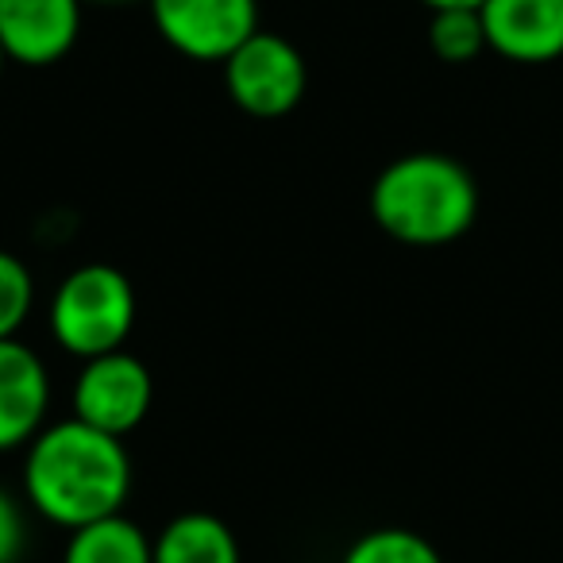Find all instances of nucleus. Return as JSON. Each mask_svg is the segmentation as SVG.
Returning a JSON list of instances; mask_svg holds the SVG:
<instances>
[{"mask_svg":"<svg viewBox=\"0 0 563 563\" xmlns=\"http://www.w3.org/2000/svg\"><path fill=\"white\" fill-rule=\"evenodd\" d=\"M24 490L35 514L70 532L124 514L132 494V460L124 440L89 429L78 417L47 424L27 444Z\"/></svg>","mask_w":563,"mask_h":563,"instance_id":"1","label":"nucleus"},{"mask_svg":"<svg viewBox=\"0 0 563 563\" xmlns=\"http://www.w3.org/2000/svg\"><path fill=\"white\" fill-rule=\"evenodd\" d=\"M371 217L406 247H448L478 217L475 174L440 151L401 155L371 186Z\"/></svg>","mask_w":563,"mask_h":563,"instance_id":"2","label":"nucleus"},{"mask_svg":"<svg viewBox=\"0 0 563 563\" xmlns=\"http://www.w3.org/2000/svg\"><path fill=\"white\" fill-rule=\"evenodd\" d=\"M135 324V290L128 274L109 263H86L58 282L51 298V336L81 363L124 352Z\"/></svg>","mask_w":563,"mask_h":563,"instance_id":"3","label":"nucleus"},{"mask_svg":"<svg viewBox=\"0 0 563 563\" xmlns=\"http://www.w3.org/2000/svg\"><path fill=\"white\" fill-rule=\"evenodd\" d=\"M309 70L290 40L255 32L235 55L224 58V89L240 112L255 120H278L306 97Z\"/></svg>","mask_w":563,"mask_h":563,"instance_id":"4","label":"nucleus"},{"mask_svg":"<svg viewBox=\"0 0 563 563\" xmlns=\"http://www.w3.org/2000/svg\"><path fill=\"white\" fill-rule=\"evenodd\" d=\"M151 401H155L151 371L132 352H109L86 360L74 378V417L117 440H124L128 432H135L147 421Z\"/></svg>","mask_w":563,"mask_h":563,"instance_id":"5","label":"nucleus"},{"mask_svg":"<svg viewBox=\"0 0 563 563\" xmlns=\"http://www.w3.org/2000/svg\"><path fill=\"white\" fill-rule=\"evenodd\" d=\"M158 35L194 63H220L258 32V0H151Z\"/></svg>","mask_w":563,"mask_h":563,"instance_id":"6","label":"nucleus"},{"mask_svg":"<svg viewBox=\"0 0 563 563\" xmlns=\"http://www.w3.org/2000/svg\"><path fill=\"white\" fill-rule=\"evenodd\" d=\"M81 32V0H0V47L9 63H63Z\"/></svg>","mask_w":563,"mask_h":563,"instance_id":"7","label":"nucleus"},{"mask_svg":"<svg viewBox=\"0 0 563 563\" xmlns=\"http://www.w3.org/2000/svg\"><path fill=\"white\" fill-rule=\"evenodd\" d=\"M486 51L517 66L563 58V0H483Z\"/></svg>","mask_w":563,"mask_h":563,"instance_id":"8","label":"nucleus"},{"mask_svg":"<svg viewBox=\"0 0 563 563\" xmlns=\"http://www.w3.org/2000/svg\"><path fill=\"white\" fill-rule=\"evenodd\" d=\"M51 375L24 340H0V452H16L47 429Z\"/></svg>","mask_w":563,"mask_h":563,"instance_id":"9","label":"nucleus"},{"mask_svg":"<svg viewBox=\"0 0 563 563\" xmlns=\"http://www.w3.org/2000/svg\"><path fill=\"white\" fill-rule=\"evenodd\" d=\"M151 563H243L240 540L217 514H178L163 525Z\"/></svg>","mask_w":563,"mask_h":563,"instance_id":"10","label":"nucleus"},{"mask_svg":"<svg viewBox=\"0 0 563 563\" xmlns=\"http://www.w3.org/2000/svg\"><path fill=\"white\" fill-rule=\"evenodd\" d=\"M155 540L124 514L81 525L66 540L63 563H151Z\"/></svg>","mask_w":563,"mask_h":563,"instance_id":"11","label":"nucleus"},{"mask_svg":"<svg viewBox=\"0 0 563 563\" xmlns=\"http://www.w3.org/2000/svg\"><path fill=\"white\" fill-rule=\"evenodd\" d=\"M340 563H444V555L413 529H371L352 540Z\"/></svg>","mask_w":563,"mask_h":563,"instance_id":"12","label":"nucleus"},{"mask_svg":"<svg viewBox=\"0 0 563 563\" xmlns=\"http://www.w3.org/2000/svg\"><path fill=\"white\" fill-rule=\"evenodd\" d=\"M429 47L440 63L467 66L486 51V32L478 9H444L432 12L429 24Z\"/></svg>","mask_w":563,"mask_h":563,"instance_id":"13","label":"nucleus"},{"mask_svg":"<svg viewBox=\"0 0 563 563\" xmlns=\"http://www.w3.org/2000/svg\"><path fill=\"white\" fill-rule=\"evenodd\" d=\"M35 306L32 271L20 255L0 251V340H16Z\"/></svg>","mask_w":563,"mask_h":563,"instance_id":"14","label":"nucleus"},{"mask_svg":"<svg viewBox=\"0 0 563 563\" xmlns=\"http://www.w3.org/2000/svg\"><path fill=\"white\" fill-rule=\"evenodd\" d=\"M24 544H27L24 514H20L12 494L0 490V563H16L24 555Z\"/></svg>","mask_w":563,"mask_h":563,"instance_id":"15","label":"nucleus"},{"mask_svg":"<svg viewBox=\"0 0 563 563\" xmlns=\"http://www.w3.org/2000/svg\"><path fill=\"white\" fill-rule=\"evenodd\" d=\"M424 9L444 12V9H483V0H421Z\"/></svg>","mask_w":563,"mask_h":563,"instance_id":"16","label":"nucleus"},{"mask_svg":"<svg viewBox=\"0 0 563 563\" xmlns=\"http://www.w3.org/2000/svg\"><path fill=\"white\" fill-rule=\"evenodd\" d=\"M81 4H135V0H81Z\"/></svg>","mask_w":563,"mask_h":563,"instance_id":"17","label":"nucleus"},{"mask_svg":"<svg viewBox=\"0 0 563 563\" xmlns=\"http://www.w3.org/2000/svg\"><path fill=\"white\" fill-rule=\"evenodd\" d=\"M4 66H9V55H4V47H0V74H4Z\"/></svg>","mask_w":563,"mask_h":563,"instance_id":"18","label":"nucleus"}]
</instances>
